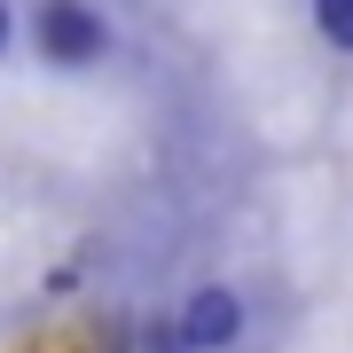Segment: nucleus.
Returning a JSON list of instances; mask_svg holds the SVG:
<instances>
[{"label":"nucleus","mask_w":353,"mask_h":353,"mask_svg":"<svg viewBox=\"0 0 353 353\" xmlns=\"http://www.w3.org/2000/svg\"><path fill=\"white\" fill-rule=\"evenodd\" d=\"M314 24H322L330 48H345V55H353V0H314Z\"/></svg>","instance_id":"nucleus-3"},{"label":"nucleus","mask_w":353,"mask_h":353,"mask_svg":"<svg viewBox=\"0 0 353 353\" xmlns=\"http://www.w3.org/2000/svg\"><path fill=\"white\" fill-rule=\"evenodd\" d=\"M0 48H8V0H0Z\"/></svg>","instance_id":"nucleus-4"},{"label":"nucleus","mask_w":353,"mask_h":353,"mask_svg":"<svg viewBox=\"0 0 353 353\" xmlns=\"http://www.w3.org/2000/svg\"><path fill=\"white\" fill-rule=\"evenodd\" d=\"M236 338H243V306H236V290H196V299L181 306V345L220 353V345H236Z\"/></svg>","instance_id":"nucleus-2"},{"label":"nucleus","mask_w":353,"mask_h":353,"mask_svg":"<svg viewBox=\"0 0 353 353\" xmlns=\"http://www.w3.org/2000/svg\"><path fill=\"white\" fill-rule=\"evenodd\" d=\"M102 48H110V24H102L87 0H48V8H39V55H48V63L87 71Z\"/></svg>","instance_id":"nucleus-1"}]
</instances>
